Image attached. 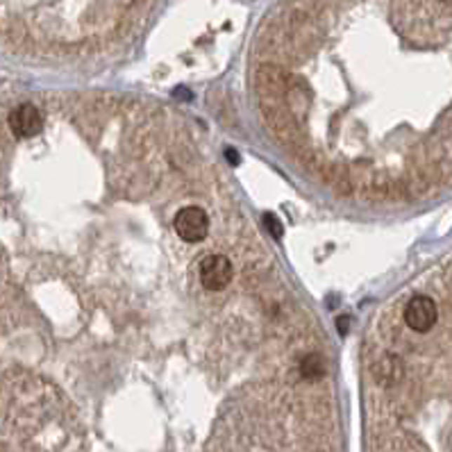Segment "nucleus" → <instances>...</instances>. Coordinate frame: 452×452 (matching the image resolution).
I'll use <instances>...</instances> for the list:
<instances>
[{
  "label": "nucleus",
  "mask_w": 452,
  "mask_h": 452,
  "mask_svg": "<svg viewBox=\"0 0 452 452\" xmlns=\"http://www.w3.org/2000/svg\"><path fill=\"white\" fill-rule=\"evenodd\" d=\"M348 323H350V319H339V321H336V325H339V332H341V334L348 332Z\"/></svg>",
  "instance_id": "0eeeda50"
},
{
  "label": "nucleus",
  "mask_w": 452,
  "mask_h": 452,
  "mask_svg": "<svg viewBox=\"0 0 452 452\" xmlns=\"http://www.w3.org/2000/svg\"><path fill=\"white\" fill-rule=\"evenodd\" d=\"M175 232L180 239H185L187 244H198L203 241L209 232V218L205 209L200 207H185L175 214Z\"/></svg>",
  "instance_id": "f03ea898"
},
{
  "label": "nucleus",
  "mask_w": 452,
  "mask_h": 452,
  "mask_svg": "<svg viewBox=\"0 0 452 452\" xmlns=\"http://www.w3.org/2000/svg\"><path fill=\"white\" fill-rule=\"evenodd\" d=\"M444 3H452V0H444Z\"/></svg>",
  "instance_id": "1a4fd4ad"
},
{
  "label": "nucleus",
  "mask_w": 452,
  "mask_h": 452,
  "mask_svg": "<svg viewBox=\"0 0 452 452\" xmlns=\"http://www.w3.org/2000/svg\"><path fill=\"white\" fill-rule=\"evenodd\" d=\"M9 128L21 139H30L34 134H39L44 130V117L41 112L30 102H23L9 114Z\"/></svg>",
  "instance_id": "20e7f679"
},
{
  "label": "nucleus",
  "mask_w": 452,
  "mask_h": 452,
  "mask_svg": "<svg viewBox=\"0 0 452 452\" xmlns=\"http://www.w3.org/2000/svg\"><path fill=\"white\" fill-rule=\"evenodd\" d=\"M300 373H303V378H307V380H319L321 375L325 373V361H323L321 354H316V352L307 354V357L303 359V364H300Z\"/></svg>",
  "instance_id": "39448f33"
},
{
  "label": "nucleus",
  "mask_w": 452,
  "mask_h": 452,
  "mask_svg": "<svg viewBox=\"0 0 452 452\" xmlns=\"http://www.w3.org/2000/svg\"><path fill=\"white\" fill-rule=\"evenodd\" d=\"M264 223H266V227H268V232L273 234V239H282L284 237V227H282V223L277 220L273 214H266L264 216Z\"/></svg>",
  "instance_id": "423d86ee"
},
{
  "label": "nucleus",
  "mask_w": 452,
  "mask_h": 452,
  "mask_svg": "<svg viewBox=\"0 0 452 452\" xmlns=\"http://www.w3.org/2000/svg\"><path fill=\"white\" fill-rule=\"evenodd\" d=\"M225 155H227V159H230V161H234V164H237V161H239V152H234L232 148H227V152H225Z\"/></svg>",
  "instance_id": "6e6552de"
},
{
  "label": "nucleus",
  "mask_w": 452,
  "mask_h": 452,
  "mask_svg": "<svg viewBox=\"0 0 452 452\" xmlns=\"http://www.w3.org/2000/svg\"><path fill=\"white\" fill-rule=\"evenodd\" d=\"M200 282L207 291H223V288L232 282L234 268L232 262L223 255H207L198 266Z\"/></svg>",
  "instance_id": "f257e3e1"
},
{
  "label": "nucleus",
  "mask_w": 452,
  "mask_h": 452,
  "mask_svg": "<svg viewBox=\"0 0 452 452\" xmlns=\"http://www.w3.org/2000/svg\"><path fill=\"white\" fill-rule=\"evenodd\" d=\"M437 319V303L430 295H413L405 307V323L413 332H430Z\"/></svg>",
  "instance_id": "7ed1b4c3"
}]
</instances>
